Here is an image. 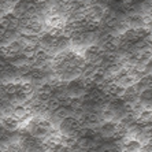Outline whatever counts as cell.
I'll return each instance as SVG.
<instances>
[{"mask_svg":"<svg viewBox=\"0 0 152 152\" xmlns=\"http://www.w3.org/2000/svg\"><path fill=\"white\" fill-rule=\"evenodd\" d=\"M0 125H1V127H3L4 130L15 132L21 126V121H18L17 118L12 117V115H8V117L0 118Z\"/></svg>","mask_w":152,"mask_h":152,"instance_id":"cell-1","label":"cell"},{"mask_svg":"<svg viewBox=\"0 0 152 152\" xmlns=\"http://www.w3.org/2000/svg\"><path fill=\"white\" fill-rule=\"evenodd\" d=\"M118 122H102L99 126V134L103 137H113L117 130Z\"/></svg>","mask_w":152,"mask_h":152,"instance_id":"cell-2","label":"cell"},{"mask_svg":"<svg viewBox=\"0 0 152 152\" xmlns=\"http://www.w3.org/2000/svg\"><path fill=\"white\" fill-rule=\"evenodd\" d=\"M44 106H45L48 113H53V111H56L59 107H62V102H60L59 99H56V97L51 96L50 99H48V102H47Z\"/></svg>","mask_w":152,"mask_h":152,"instance_id":"cell-3","label":"cell"},{"mask_svg":"<svg viewBox=\"0 0 152 152\" xmlns=\"http://www.w3.org/2000/svg\"><path fill=\"white\" fill-rule=\"evenodd\" d=\"M71 115V111L69 110L67 107H59L56 111H53V118L58 121H63L66 119V118H69Z\"/></svg>","mask_w":152,"mask_h":152,"instance_id":"cell-4","label":"cell"},{"mask_svg":"<svg viewBox=\"0 0 152 152\" xmlns=\"http://www.w3.org/2000/svg\"><path fill=\"white\" fill-rule=\"evenodd\" d=\"M144 132L148 134L149 138H152V125H148L147 127H144Z\"/></svg>","mask_w":152,"mask_h":152,"instance_id":"cell-5","label":"cell"},{"mask_svg":"<svg viewBox=\"0 0 152 152\" xmlns=\"http://www.w3.org/2000/svg\"><path fill=\"white\" fill-rule=\"evenodd\" d=\"M36 3H39V4H41V3H45V1H48V0H34Z\"/></svg>","mask_w":152,"mask_h":152,"instance_id":"cell-6","label":"cell"},{"mask_svg":"<svg viewBox=\"0 0 152 152\" xmlns=\"http://www.w3.org/2000/svg\"><path fill=\"white\" fill-rule=\"evenodd\" d=\"M151 89H152V88H151Z\"/></svg>","mask_w":152,"mask_h":152,"instance_id":"cell-7","label":"cell"}]
</instances>
